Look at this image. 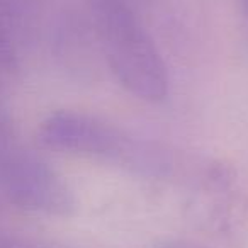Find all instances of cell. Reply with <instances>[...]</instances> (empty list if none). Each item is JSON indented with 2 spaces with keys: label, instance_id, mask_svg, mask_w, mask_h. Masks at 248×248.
Masks as SVG:
<instances>
[{
  "label": "cell",
  "instance_id": "cell-2",
  "mask_svg": "<svg viewBox=\"0 0 248 248\" xmlns=\"http://www.w3.org/2000/svg\"><path fill=\"white\" fill-rule=\"evenodd\" d=\"M90 4L106 58L124 89L148 102L165 99V62L126 0H90Z\"/></svg>",
  "mask_w": 248,
  "mask_h": 248
},
{
  "label": "cell",
  "instance_id": "cell-5",
  "mask_svg": "<svg viewBox=\"0 0 248 248\" xmlns=\"http://www.w3.org/2000/svg\"><path fill=\"white\" fill-rule=\"evenodd\" d=\"M12 60V51L11 46H9V41L4 38V34L0 32V68H4L11 63Z\"/></svg>",
  "mask_w": 248,
  "mask_h": 248
},
{
  "label": "cell",
  "instance_id": "cell-3",
  "mask_svg": "<svg viewBox=\"0 0 248 248\" xmlns=\"http://www.w3.org/2000/svg\"><path fill=\"white\" fill-rule=\"evenodd\" d=\"M5 194L16 206L48 216H70L75 196L55 169L32 155L9 160L2 172Z\"/></svg>",
  "mask_w": 248,
  "mask_h": 248
},
{
  "label": "cell",
  "instance_id": "cell-6",
  "mask_svg": "<svg viewBox=\"0 0 248 248\" xmlns=\"http://www.w3.org/2000/svg\"><path fill=\"white\" fill-rule=\"evenodd\" d=\"M245 5H247V9H248V0H245Z\"/></svg>",
  "mask_w": 248,
  "mask_h": 248
},
{
  "label": "cell",
  "instance_id": "cell-4",
  "mask_svg": "<svg viewBox=\"0 0 248 248\" xmlns=\"http://www.w3.org/2000/svg\"><path fill=\"white\" fill-rule=\"evenodd\" d=\"M155 248H209V247L201 245V243H194V241H187V240H165L156 245Z\"/></svg>",
  "mask_w": 248,
  "mask_h": 248
},
{
  "label": "cell",
  "instance_id": "cell-1",
  "mask_svg": "<svg viewBox=\"0 0 248 248\" xmlns=\"http://www.w3.org/2000/svg\"><path fill=\"white\" fill-rule=\"evenodd\" d=\"M39 141L49 150L107 162L138 175L162 177L170 167L158 146L77 110H58L46 117L39 126Z\"/></svg>",
  "mask_w": 248,
  "mask_h": 248
}]
</instances>
